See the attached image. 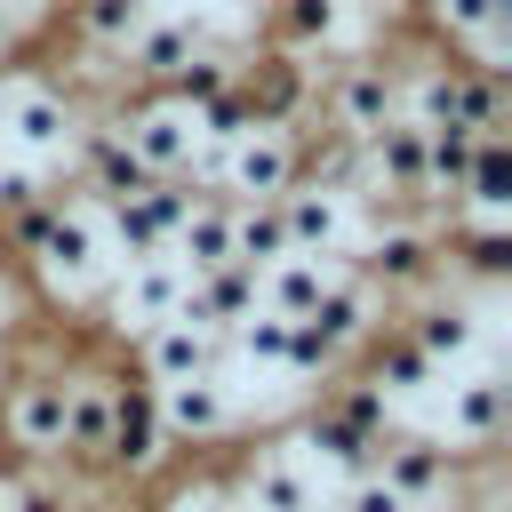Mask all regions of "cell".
Here are the masks:
<instances>
[{
    "instance_id": "cell-23",
    "label": "cell",
    "mask_w": 512,
    "mask_h": 512,
    "mask_svg": "<svg viewBox=\"0 0 512 512\" xmlns=\"http://www.w3.org/2000/svg\"><path fill=\"white\" fill-rule=\"evenodd\" d=\"M456 216H480V224H504V216H512V136H480V144H472Z\"/></svg>"
},
{
    "instance_id": "cell-25",
    "label": "cell",
    "mask_w": 512,
    "mask_h": 512,
    "mask_svg": "<svg viewBox=\"0 0 512 512\" xmlns=\"http://www.w3.org/2000/svg\"><path fill=\"white\" fill-rule=\"evenodd\" d=\"M152 16V0H72L64 8V24H72V40L80 48H96V56H120L128 48V32Z\"/></svg>"
},
{
    "instance_id": "cell-34",
    "label": "cell",
    "mask_w": 512,
    "mask_h": 512,
    "mask_svg": "<svg viewBox=\"0 0 512 512\" xmlns=\"http://www.w3.org/2000/svg\"><path fill=\"white\" fill-rule=\"evenodd\" d=\"M312 512H344V504H336V496H320V504H312Z\"/></svg>"
},
{
    "instance_id": "cell-16",
    "label": "cell",
    "mask_w": 512,
    "mask_h": 512,
    "mask_svg": "<svg viewBox=\"0 0 512 512\" xmlns=\"http://www.w3.org/2000/svg\"><path fill=\"white\" fill-rule=\"evenodd\" d=\"M152 400H160V432H168L176 448H216V440H232V432H240V392H232L224 376L152 384Z\"/></svg>"
},
{
    "instance_id": "cell-31",
    "label": "cell",
    "mask_w": 512,
    "mask_h": 512,
    "mask_svg": "<svg viewBox=\"0 0 512 512\" xmlns=\"http://www.w3.org/2000/svg\"><path fill=\"white\" fill-rule=\"evenodd\" d=\"M152 512H232V488H224L216 472H192V480H176Z\"/></svg>"
},
{
    "instance_id": "cell-11",
    "label": "cell",
    "mask_w": 512,
    "mask_h": 512,
    "mask_svg": "<svg viewBox=\"0 0 512 512\" xmlns=\"http://www.w3.org/2000/svg\"><path fill=\"white\" fill-rule=\"evenodd\" d=\"M224 488H232V504H248V512H312V504H320V464L296 448V432H280V440L248 448Z\"/></svg>"
},
{
    "instance_id": "cell-37",
    "label": "cell",
    "mask_w": 512,
    "mask_h": 512,
    "mask_svg": "<svg viewBox=\"0 0 512 512\" xmlns=\"http://www.w3.org/2000/svg\"><path fill=\"white\" fill-rule=\"evenodd\" d=\"M0 144H8V136H0Z\"/></svg>"
},
{
    "instance_id": "cell-15",
    "label": "cell",
    "mask_w": 512,
    "mask_h": 512,
    "mask_svg": "<svg viewBox=\"0 0 512 512\" xmlns=\"http://www.w3.org/2000/svg\"><path fill=\"white\" fill-rule=\"evenodd\" d=\"M200 48H208V24H200V16H160V8H152L112 64H120V80H128L136 96H160V88L176 80V64H192Z\"/></svg>"
},
{
    "instance_id": "cell-6",
    "label": "cell",
    "mask_w": 512,
    "mask_h": 512,
    "mask_svg": "<svg viewBox=\"0 0 512 512\" xmlns=\"http://www.w3.org/2000/svg\"><path fill=\"white\" fill-rule=\"evenodd\" d=\"M64 392H72V360H56V368H8L0 376V440L16 448L24 472H56Z\"/></svg>"
},
{
    "instance_id": "cell-4",
    "label": "cell",
    "mask_w": 512,
    "mask_h": 512,
    "mask_svg": "<svg viewBox=\"0 0 512 512\" xmlns=\"http://www.w3.org/2000/svg\"><path fill=\"white\" fill-rule=\"evenodd\" d=\"M80 128H88V112H80V96L64 80H48V72H0V136L32 168H72Z\"/></svg>"
},
{
    "instance_id": "cell-24",
    "label": "cell",
    "mask_w": 512,
    "mask_h": 512,
    "mask_svg": "<svg viewBox=\"0 0 512 512\" xmlns=\"http://www.w3.org/2000/svg\"><path fill=\"white\" fill-rule=\"evenodd\" d=\"M328 280H336V264H328V256H280V264H264V272H256V304H264V312H280V320H304V312L328 296Z\"/></svg>"
},
{
    "instance_id": "cell-33",
    "label": "cell",
    "mask_w": 512,
    "mask_h": 512,
    "mask_svg": "<svg viewBox=\"0 0 512 512\" xmlns=\"http://www.w3.org/2000/svg\"><path fill=\"white\" fill-rule=\"evenodd\" d=\"M16 40H24V32H16V8H8V0H0V64H8V56H16Z\"/></svg>"
},
{
    "instance_id": "cell-9",
    "label": "cell",
    "mask_w": 512,
    "mask_h": 512,
    "mask_svg": "<svg viewBox=\"0 0 512 512\" xmlns=\"http://www.w3.org/2000/svg\"><path fill=\"white\" fill-rule=\"evenodd\" d=\"M368 472H376L408 512H440V504L464 488V456H456L448 440H432V432H400V424L376 440V464H368Z\"/></svg>"
},
{
    "instance_id": "cell-30",
    "label": "cell",
    "mask_w": 512,
    "mask_h": 512,
    "mask_svg": "<svg viewBox=\"0 0 512 512\" xmlns=\"http://www.w3.org/2000/svg\"><path fill=\"white\" fill-rule=\"evenodd\" d=\"M48 192H56V176H48V168H32V160H0V232H8L16 216H32Z\"/></svg>"
},
{
    "instance_id": "cell-2",
    "label": "cell",
    "mask_w": 512,
    "mask_h": 512,
    "mask_svg": "<svg viewBox=\"0 0 512 512\" xmlns=\"http://www.w3.org/2000/svg\"><path fill=\"white\" fill-rule=\"evenodd\" d=\"M104 384H112V440H104V472H96V480L144 496V488H160V480L184 464V448L160 432V400H152V384H144L136 368L104 360Z\"/></svg>"
},
{
    "instance_id": "cell-22",
    "label": "cell",
    "mask_w": 512,
    "mask_h": 512,
    "mask_svg": "<svg viewBox=\"0 0 512 512\" xmlns=\"http://www.w3.org/2000/svg\"><path fill=\"white\" fill-rule=\"evenodd\" d=\"M168 256H176L192 280H200V272H216V264H232V200H224V192H200V200L184 208V224H176Z\"/></svg>"
},
{
    "instance_id": "cell-36",
    "label": "cell",
    "mask_w": 512,
    "mask_h": 512,
    "mask_svg": "<svg viewBox=\"0 0 512 512\" xmlns=\"http://www.w3.org/2000/svg\"><path fill=\"white\" fill-rule=\"evenodd\" d=\"M136 512H152V504H136Z\"/></svg>"
},
{
    "instance_id": "cell-13",
    "label": "cell",
    "mask_w": 512,
    "mask_h": 512,
    "mask_svg": "<svg viewBox=\"0 0 512 512\" xmlns=\"http://www.w3.org/2000/svg\"><path fill=\"white\" fill-rule=\"evenodd\" d=\"M184 288H192V272L160 248V256H136V264H120V280L112 288H96V304H104V320H112V336H144L152 320H168L176 304H184Z\"/></svg>"
},
{
    "instance_id": "cell-21",
    "label": "cell",
    "mask_w": 512,
    "mask_h": 512,
    "mask_svg": "<svg viewBox=\"0 0 512 512\" xmlns=\"http://www.w3.org/2000/svg\"><path fill=\"white\" fill-rule=\"evenodd\" d=\"M344 16H352V0H272L264 8V48L312 64V56H328L344 40Z\"/></svg>"
},
{
    "instance_id": "cell-29",
    "label": "cell",
    "mask_w": 512,
    "mask_h": 512,
    "mask_svg": "<svg viewBox=\"0 0 512 512\" xmlns=\"http://www.w3.org/2000/svg\"><path fill=\"white\" fill-rule=\"evenodd\" d=\"M0 512H80V488L56 480V472H16L0 488Z\"/></svg>"
},
{
    "instance_id": "cell-14",
    "label": "cell",
    "mask_w": 512,
    "mask_h": 512,
    "mask_svg": "<svg viewBox=\"0 0 512 512\" xmlns=\"http://www.w3.org/2000/svg\"><path fill=\"white\" fill-rule=\"evenodd\" d=\"M128 368H136L144 384L224 376V336H216V328H200V320H184V312H168V320H152V328L128 344Z\"/></svg>"
},
{
    "instance_id": "cell-27",
    "label": "cell",
    "mask_w": 512,
    "mask_h": 512,
    "mask_svg": "<svg viewBox=\"0 0 512 512\" xmlns=\"http://www.w3.org/2000/svg\"><path fill=\"white\" fill-rule=\"evenodd\" d=\"M424 24L448 40V56H464L480 32H496V24H512V0H424Z\"/></svg>"
},
{
    "instance_id": "cell-7",
    "label": "cell",
    "mask_w": 512,
    "mask_h": 512,
    "mask_svg": "<svg viewBox=\"0 0 512 512\" xmlns=\"http://www.w3.org/2000/svg\"><path fill=\"white\" fill-rule=\"evenodd\" d=\"M504 432H512V384H504L496 360L456 376V384H440V432L432 440H448L464 464H488L504 448Z\"/></svg>"
},
{
    "instance_id": "cell-5",
    "label": "cell",
    "mask_w": 512,
    "mask_h": 512,
    "mask_svg": "<svg viewBox=\"0 0 512 512\" xmlns=\"http://www.w3.org/2000/svg\"><path fill=\"white\" fill-rule=\"evenodd\" d=\"M400 112L424 128H472V136H504V80L472 72L464 56L448 64H416L400 72Z\"/></svg>"
},
{
    "instance_id": "cell-1",
    "label": "cell",
    "mask_w": 512,
    "mask_h": 512,
    "mask_svg": "<svg viewBox=\"0 0 512 512\" xmlns=\"http://www.w3.org/2000/svg\"><path fill=\"white\" fill-rule=\"evenodd\" d=\"M8 248H16L56 296H80V280H88L96 264H112V256H104V200H88V192H48L32 216L8 224Z\"/></svg>"
},
{
    "instance_id": "cell-10",
    "label": "cell",
    "mask_w": 512,
    "mask_h": 512,
    "mask_svg": "<svg viewBox=\"0 0 512 512\" xmlns=\"http://www.w3.org/2000/svg\"><path fill=\"white\" fill-rule=\"evenodd\" d=\"M312 112H320L336 136H368L376 120H392V112H400V64H392V56H376V48L344 56L336 72H320Z\"/></svg>"
},
{
    "instance_id": "cell-32",
    "label": "cell",
    "mask_w": 512,
    "mask_h": 512,
    "mask_svg": "<svg viewBox=\"0 0 512 512\" xmlns=\"http://www.w3.org/2000/svg\"><path fill=\"white\" fill-rule=\"evenodd\" d=\"M336 504H344V512H408V504H400V496H392L376 472H352V480L336 488Z\"/></svg>"
},
{
    "instance_id": "cell-35",
    "label": "cell",
    "mask_w": 512,
    "mask_h": 512,
    "mask_svg": "<svg viewBox=\"0 0 512 512\" xmlns=\"http://www.w3.org/2000/svg\"><path fill=\"white\" fill-rule=\"evenodd\" d=\"M232 512H248V504H232Z\"/></svg>"
},
{
    "instance_id": "cell-17",
    "label": "cell",
    "mask_w": 512,
    "mask_h": 512,
    "mask_svg": "<svg viewBox=\"0 0 512 512\" xmlns=\"http://www.w3.org/2000/svg\"><path fill=\"white\" fill-rule=\"evenodd\" d=\"M104 440H112V384H104V360H72L56 472H80V480H96V472H104Z\"/></svg>"
},
{
    "instance_id": "cell-19",
    "label": "cell",
    "mask_w": 512,
    "mask_h": 512,
    "mask_svg": "<svg viewBox=\"0 0 512 512\" xmlns=\"http://www.w3.org/2000/svg\"><path fill=\"white\" fill-rule=\"evenodd\" d=\"M304 320H312V328H320V336H328L344 360H360V344H368V336H376L392 312H384V296H376L360 272H336V280H328V296H320Z\"/></svg>"
},
{
    "instance_id": "cell-3",
    "label": "cell",
    "mask_w": 512,
    "mask_h": 512,
    "mask_svg": "<svg viewBox=\"0 0 512 512\" xmlns=\"http://www.w3.org/2000/svg\"><path fill=\"white\" fill-rule=\"evenodd\" d=\"M392 432V400L376 392V384H320L312 392V408H304V424H296V448L312 456V464H328V472H368L376 464V440Z\"/></svg>"
},
{
    "instance_id": "cell-8",
    "label": "cell",
    "mask_w": 512,
    "mask_h": 512,
    "mask_svg": "<svg viewBox=\"0 0 512 512\" xmlns=\"http://www.w3.org/2000/svg\"><path fill=\"white\" fill-rule=\"evenodd\" d=\"M192 200H200V184H184V176H152L144 192L104 200V256H112V272L136 264V256H160L176 240V224H184Z\"/></svg>"
},
{
    "instance_id": "cell-20",
    "label": "cell",
    "mask_w": 512,
    "mask_h": 512,
    "mask_svg": "<svg viewBox=\"0 0 512 512\" xmlns=\"http://www.w3.org/2000/svg\"><path fill=\"white\" fill-rule=\"evenodd\" d=\"M360 384H376L384 400H416V392H440V368L408 344L400 320H384V328L360 344Z\"/></svg>"
},
{
    "instance_id": "cell-18",
    "label": "cell",
    "mask_w": 512,
    "mask_h": 512,
    "mask_svg": "<svg viewBox=\"0 0 512 512\" xmlns=\"http://www.w3.org/2000/svg\"><path fill=\"white\" fill-rule=\"evenodd\" d=\"M400 328H408V344H416L440 376H448L456 360H472L480 336H488V328H480V304H464V296H416V304L400 312Z\"/></svg>"
},
{
    "instance_id": "cell-28",
    "label": "cell",
    "mask_w": 512,
    "mask_h": 512,
    "mask_svg": "<svg viewBox=\"0 0 512 512\" xmlns=\"http://www.w3.org/2000/svg\"><path fill=\"white\" fill-rule=\"evenodd\" d=\"M232 72H240V64H232L224 48H200L192 64H176V80H168L160 96H168V104H184V112H200V104H216V96L232 88Z\"/></svg>"
},
{
    "instance_id": "cell-12",
    "label": "cell",
    "mask_w": 512,
    "mask_h": 512,
    "mask_svg": "<svg viewBox=\"0 0 512 512\" xmlns=\"http://www.w3.org/2000/svg\"><path fill=\"white\" fill-rule=\"evenodd\" d=\"M280 232H288V256H328L336 272H352V240H360V208L344 200V192H328V184H288L280 200Z\"/></svg>"
},
{
    "instance_id": "cell-26",
    "label": "cell",
    "mask_w": 512,
    "mask_h": 512,
    "mask_svg": "<svg viewBox=\"0 0 512 512\" xmlns=\"http://www.w3.org/2000/svg\"><path fill=\"white\" fill-rule=\"evenodd\" d=\"M288 256V232H280V208L272 200H232V264L264 272Z\"/></svg>"
}]
</instances>
